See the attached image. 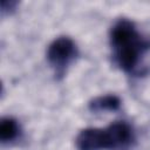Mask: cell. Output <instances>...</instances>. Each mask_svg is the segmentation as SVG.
Returning a JSON list of instances; mask_svg holds the SVG:
<instances>
[{
  "mask_svg": "<svg viewBox=\"0 0 150 150\" xmlns=\"http://www.w3.org/2000/svg\"><path fill=\"white\" fill-rule=\"evenodd\" d=\"M75 144L77 150H111L107 128H86L81 130L76 136Z\"/></svg>",
  "mask_w": 150,
  "mask_h": 150,
  "instance_id": "cell-3",
  "label": "cell"
},
{
  "mask_svg": "<svg viewBox=\"0 0 150 150\" xmlns=\"http://www.w3.org/2000/svg\"><path fill=\"white\" fill-rule=\"evenodd\" d=\"M18 6V1H14V0H2L1 1V14L5 15V14H11L12 12L15 11Z\"/></svg>",
  "mask_w": 150,
  "mask_h": 150,
  "instance_id": "cell-7",
  "label": "cell"
},
{
  "mask_svg": "<svg viewBox=\"0 0 150 150\" xmlns=\"http://www.w3.org/2000/svg\"><path fill=\"white\" fill-rule=\"evenodd\" d=\"M19 135L18 122L12 117H4L0 122V139L5 142H11L15 139Z\"/></svg>",
  "mask_w": 150,
  "mask_h": 150,
  "instance_id": "cell-6",
  "label": "cell"
},
{
  "mask_svg": "<svg viewBox=\"0 0 150 150\" xmlns=\"http://www.w3.org/2000/svg\"><path fill=\"white\" fill-rule=\"evenodd\" d=\"M121 107V100L116 95H104L93 98L88 108L94 112H102V111H115L118 110Z\"/></svg>",
  "mask_w": 150,
  "mask_h": 150,
  "instance_id": "cell-5",
  "label": "cell"
},
{
  "mask_svg": "<svg viewBox=\"0 0 150 150\" xmlns=\"http://www.w3.org/2000/svg\"><path fill=\"white\" fill-rule=\"evenodd\" d=\"M110 46L116 64L125 73L135 70L142 55L150 49V41L136 29L134 22L120 19L110 30Z\"/></svg>",
  "mask_w": 150,
  "mask_h": 150,
  "instance_id": "cell-1",
  "label": "cell"
},
{
  "mask_svg": "<svg viewBox=\"0 0 150 150\" xmlns=\"http://www.w3.org/2000/svg\"><path fill=\"white\" fill-rule=\"evenodd\" d=\"M107 130L111 142V150H127L135 139L131 127L124 121L111 123Z\"/></svg>",
  "mask_w": 150,
  "mask_h": 150,
  "instance_id": "cell-4",
  "label": "cell"
},
{
  "mask_svg": "<svg viewBox=\"0 0 150 150\" xmlns=\"http://www.w3.org/2000/svg\"><path fill=\"white\" fill-rule=\"evenodd\" d=\"M77 56V47L68 36L55 39L47 49V59L57 73H62L66 67Z\"/></svg>",
  "mask_w": 150,
  "mask_h": 150,
  "instance_id": "cell-2",
  "label": "cell"
}]
</instances>
